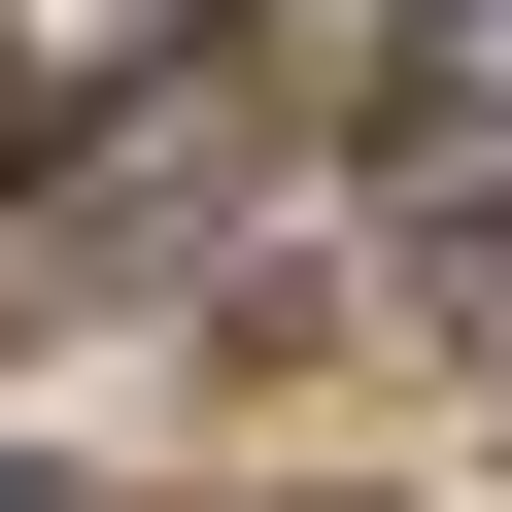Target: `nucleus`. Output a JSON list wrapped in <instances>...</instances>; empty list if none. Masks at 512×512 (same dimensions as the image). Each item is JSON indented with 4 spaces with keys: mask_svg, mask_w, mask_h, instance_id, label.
I'll return each instance as SVG.
<instances>
[{
    "mask_svg": "<svg viewBox=\"0 0 512 512\" xmlns=\"http://www.w3.org/2000/svg\"><path fill=\"white\" fill-rule=\"evenodd\" d=\"M410 308H444V342H512V205H444V239H410Z\"/></svg>",
    "mask_w": 512,
    "mask_h": 512,
    "instance_id": "obj_1",
    "label": "nucleus"
},
{
    "mask_svg": "<svg viewBox=\"0 0 512 512\" xmlns=\"http://www.w3.org/2000/svg\"><path fill=\"white\" fill-rule=\"evenodd\" d=\"M444 137H512V0H444Z\"/></svg>",
    "mask_w": 512,
    "mask_h": 512,
    "instance_id": "obj_2",
    "label": "nucleus"
},
{
    "mask_svg": "<svg viewBox=\"0 0 512 512\" xmlns=\"http://www.w3.org/2000/svg\"><path fill=\"white\" fill-rule=\"evenodd\" d=\"M0 512H69V478H35V444H0Z\"/></svg>",
    "mask_w": 512,
    "mask_h": 512,
    "instance_id": "obj_3",
    "label": "nucleus"
},
{
    "mask_svg": "<svg viewBox=\"0 0 512 512\" xmlns=\"http://www.w3.org/2000/svg\"><path fill=\"white\" fill-rule=\"evenodd\" d=\"M0 137H35V69H0Z\"/></svg>",
    "mask_w": 512,
    "mask_h": 512,
    "instance_id": "obj_4",
    "label": "nucleus"
}]
</instances>
